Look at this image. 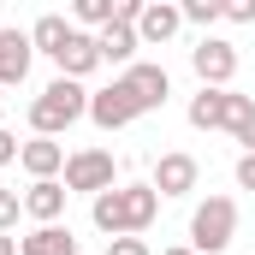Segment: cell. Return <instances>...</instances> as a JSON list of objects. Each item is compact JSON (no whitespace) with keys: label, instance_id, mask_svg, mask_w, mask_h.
<instances>
[{"label":"cell","instance_id":"cell-5","mask_svg":"<svg viewBox=\"0 0 255 255\" xmlns=\"http://www.w3.org/2000/svg\"><path fill=\"white\" fill-rule=\"evenodd\" d=\"M238 244V202L232 196H208V202H196L190 214V250L196 255H220Z\"/></svg>","mask_w":255,"mask_h":255},{"label":"cell","instance_id":"cell-25","mask_svg":"<svg viewBox=\"0 0 255 255\" xmlns=\"http://www.w3.org/2000/svg\"><path fill=\"white\" fill-rule=\"evenodd\" d=\"M238 142H244V148H250V154H255V125H250V130H244V136H238Z\"/></svg>","mask_w":255,"mask_h":255},{"label":"cell","instance_id":"cell-10","mask_svg":"<svg viewBox=\"0 0 255 255\" xmlns=\"http://www.w3.org/2000/svg\"><path fill=\"white\" fill-rule=\"evenodd\" d=\"M178 30H184V12H178V0H148V6H142V18H136V36H142V48H166Z\"/></svg>","mask_w":255,"mask_h":255},{"label":"cell","instance_id":"cell-9","mask_svg":"<svg viewBox=\"0 0 255 255\" xmlns=\"http://www.w3.org/2000/svg\"><path fill=\"white\" fill-rule=\"evenodd\" d=\"M196 178H202V166H196V154H184V148H172V154H160L154 160V190L160 196H190L196 190Z\"/></svg>","mask_w":255,"mask_h":255},{"label":"cell","instance_id":"cell-22","mask_svg":"<svg viewBox=\"0 0 255 255\" xmlns=\"http://www.w3.org/2000/svg\"><path fill=\"white\" fill-rule=\"evenodd\" d=\"M18 148H24V142H18V136H12V130L0 125V166H12V160H18Z\"/></svg>","mask_w":255,"mask_h":255},{"label":"cell","instance_id":"cell-21","mask_svg":"<svg viewBox=\"0 0 255 255\" xmlns=\"http://www.w3.org/2000/svg\"><path fill=\"white\" fill-rule=\"evenodd\" d=\"M226 24H255V0H226Z\"/></svg>","mask_w":255,"mask_h":255},{"label":"cell","instance_id":"cell-4","mask_svg":"<svg viewBox=\"0 0 255 255\" xmlns=\"http://www.w3.org/2000/svg\"><path fill=\"white\" fill-rule=\"evenodd\" d=\"M190 125L196 130H232L244 136L255 125V95H238L232 83H202V95H190Z\"/></svg>","mask_w":255,"mask_h":255},{"label":"cell","instance_id":"cell-14","mask_svg":"<svg viewBox=\"0 0 255 255\" xmlns=\"http://www.w3.org/2000/svg\"><path fill=\"white\" fill-rule=\"evenodd\" d=\"M95 36H101V60H107V65H130V60H136V48H142V36H136V24H125V18H113V24H101Z\"/></svg>","mask_w":255,"mask_h":255},{"label":"cell","instance_id":"cell-18","mask_svg":"<svg viewBox=\"0 0 255 255\" xmlns=\"http://www.w3.org/2000/svg\"><path fill=\"white\" fill-rule=\"evenodd\" d=\"M178 12H184V24H214V18H226V0H178Z\"/></svg>","mask_w":255,"mask_h":255},{"label":"cell","instance_id":"cell-23","mask_svg":"<svg viewBox=\"0 0 255 255\" xmlns=\"http://www.w3.org/2000/svg\"><path fill=\"white\" fill-rule=\"evenodd\" d=\"M238 190H255V154L244 148V160H238Z\"/></svg>","mask_w":255,"mask_h":255},{"label":"cell","instance_id":"cell-26","mask_svg":"<svg viewBox=\"0 0 255 255\" xmlns=\"http://www.w3.org/2000/svg\"><path fill=\"white\" fill-rule=\"evenodd\" d=\"M160 255H196V250H190V244H172V250H160Z\"/></svg>","mask_w":255,"mask_h":255},{"label":"cell","instance_id":"cell-16","mask_svg":"<svg viewBox=\"0 0 255 255\" xmlns=\"http://www.w3.org/2000/svg\"><path fill=\"white\" fill-rule=\"evenodd\" d=\"M65 36H71V24H65L60 12H48V18H36V24H30V42H36V54H48V60L65 48Z\"/></svg>","mask_w":255,"mask_h":255},{"label":"cell","instance_id":"cell-12","mask_svg":"<svg viewBox=\"0 0 255 255\" xmlns=\"http://www.w3.org/2000/svg\"><path fill=\"white\" fill-rule=\"evenodd\" d=\"M18 166H24L30 178H60L65 172V142L60 136H30V142L18 148Z\"/></svg>","mask_w":255,"mask_h":255},{"label":"cell","instance_id":"cell-2","mask_svg":"<svg viewBox=\"0 0 255 255\" xmlns=\"http://www.w3.org/2000/svg\"><path fill=\"white\" fill-rule=\"evenodd\" d=\"M154 214H160V190H154V184H107L101 196H89V220H95V232H107V238L148 232Z\"/></svg>","mask_w":255,"mask_h":255},{"label":"cell","instance_id":"cell-6","mask_svg":"<svg viewBox=\"0 0 255 255\" xmlns=\"http://www.w3.org/2000/svg\"><path fill=\"white\" fill-rule=\"evenodd\" d=\"M65 190L71 196H101L113 184V154L107 148H77V154H65Z\"/></svg>","mask_w":255,"mask_h":255},{"label":"cell","instance_id":"cell-8","mask_svg":"<svg viewBox=\"0 0 255 255\" xmlns=\"http://www.w3.org/2000/svg\"><path fill=\"white\" fill-rule=\"evenodd\" d=\"M30 60H36V42H30V30L6 24V30H0V89H18V83L30 77Z\"/></svg>","mask_w":255,"mask_h":255},{"label":"cell","instance_id":"cell-3","mask_svg":"<svg viewBox=\"0 0 255 255\" xmlns=\"http://www.w3.org/2000/svg\"><path fill=\"white\" fill-rule=\"evenodd\" d=\"M77 119H89V89H83V77H54L36 101H30V130L36 136H60V130H71Z\"/></svg>","mask_w":255,"mask_h":255},{"label":"cell","instance_id":"cell-15","mask_svg":"<svg viewBox=\"0 0 255 255\" xmlns=\"http://www.w3.org/2000/svg\"><path fill=\"white\" fill-rule=\"evenodd\" d=\"M18 255H77V238H71V226L48 220V226H36L30 238H18Z\"/></svg>","mask_w":255,"mask_h":255},{"label":"cell","instance_id":"cell-17","mask_svg":"<svg viewBox=\"0 0 255 255\" xmlns=\"http://www.w3.org/2000/svg\"><path fill=\"white\" fill-rule=\"evenodd\" d=\"M113 12H119V0H71V18H77V24H89V30L113 24Z\"/></svg>","mask_w":255,"mask_h":255},{"label":"cell","instance_id":"cell-7","mask_svg":"<svg viewBox=\"0 0 255 255\" xmlns=\"http://www.w3.org/2000/svg\"><path fill=\"white\" fill-rule=\"evenodd\" d=\"M190 71L202 77V83H220V89H226V83L238 77V42H226V36H202V42L190 48Z\"/></svg>","mask_w":255,"mask_h":255},{"label":"cell","instance_id":"cell-13","mask_svg":"<svg viewBox=\"0 0 255 255\" xmlns=\"http://www.w3.org/2000/svg\"><path fill=\"white\" fill-rule=\"evenodd\" d=\"M65 178H36V184H30V190H24V214H30V220H36V226H48V220H60L65 214Z\"/></svg>","mask_w":255,"mask_h":255},{"label":"cell","instance_id":"cell-20","mask_svg":"<svg viewBox=\"0 0 255 255\" xmlns=\"http://www.w3.org/2000/svg\"><path fill=\"white\" fill-rule=\"evenodd\" d=\"M18 214H24V196H18V190H0V232H12Z\"/></svg>","mask_w":255,"mask_h":255},{"label":"cell","instance_id":"cell-1","mask_svg":"<svg viewBox=\"0 0 255 255\" xmlns=\"http://www.w3.org/2000/svg\"><path fill=\"white\" fill-rule=\"evenodd\" d=\"M166 95H172V77H166V65H148V60H130L107 89H89V119L101 130H125L136 125L142 113H154V107H166Z\"/></svg>","mask_w":255,"mask_h":255},{"label":"cell","instance_id":"cell-24","mask_svg":"<svg viewBox=\"0 0 255 255\" xmlns=\"http://www.w3.org/2000/svg\"><path fill=\"white\" fill-rule=\"evenodd\" d=\"M0 255H18V238L12 232H0Z\"/></svg>","mask_w":255,"mask_h":255},{"label":"cell","instance_id":"cell-27","mask_svg":"<svg viewBox=\"0 0 255 255\" xmlns=\"http://www.w3.org/2000/svg\"><path fill=\"white\" fill-rule=\"evenodd\" d=\"M0 113H6V89H0Z\"/></svg>","mask_w":255,"mask_h":255},{"label":"cell","instance_id":"cell-19","mask_svg":"<svg viewBox=\"0 0 255 255\" xmlns=\"http://www.w3.org/2000/svg\"><path fill=\"white\" fill-rule=\"evenodd\" d=\"M107 255H154L142 244V232H125V238H107Z\"/></svg>","mask_w":255,"mask_h":255},{"label":"cell","instance_id":"cell-11","mask_svg":"<svg viewBox=\"0 0 255 255\" xmlns=\"http://www.w3.org/2000/svg\"><path fill=\"white\" fill-rule=\"evenodd\" d=\"M54 65H60L65 77H95V71H101V36H89V30H71V36H65V48L60 54H54Z\"/></svg>","mask_w":255,"mask_h":255}]
</instances>
